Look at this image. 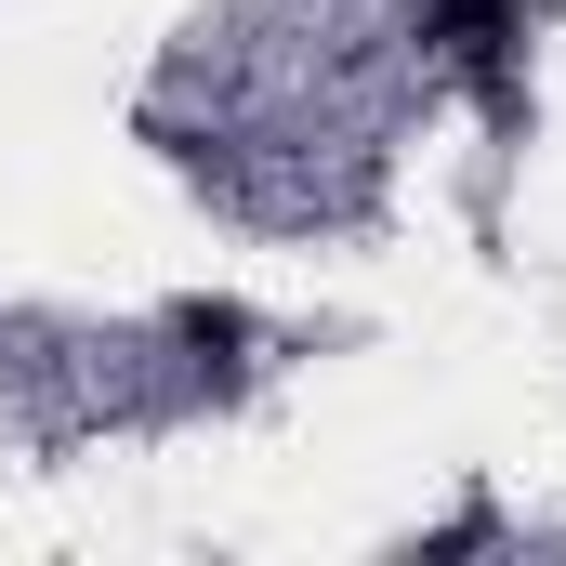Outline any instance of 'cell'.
I'll use <instances>...</instances> for the list:
<instances>
[{
  "label": "cell",
  "instance_id": "6da1fadb",
  "mask_svg": "<svg viewBox=\"0 0 566 566\" xmlns=\"http://www.w3.org/2000/svg\"><path fill=\"white\" fill-rule=\"evenodd\" d=\"M501 13H527V0H501Z\"/></svg>",
  "mask_w": 566,
  "mask_h": 566
}]
</instances>
